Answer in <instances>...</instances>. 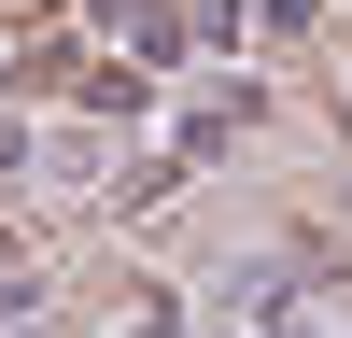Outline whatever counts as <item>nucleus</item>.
Instances as JSON below:
<instances>
[{"instance_id": "f257e3e1", "label": "nucleus", "mask_w": 352, "mask_h": 338, "mask_svg": "<svg viewBox=\"0 0 352 338\" xmlns=\"http://www.w3.org/2000/svg\"><path fill=\"white\" fill-rule=\"evenodd\" d=\"M254 338H352V324H324V310H296V296H254Z\"/></svg>"}]
</instances>
